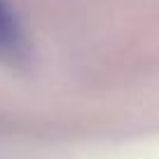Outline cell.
Here are the masks:
<instances>
[{
  "instance_id": "obj_1",
  "label": "cell",
  "mask_w": 159,
  "mask_h": 159,
  "mask_svg": "<svg viewBox=\"0 0 159 159\" xmlns=\"http://www.w3.org/2000/svg\"><path fill=\"white\" fill-rule=\"evenodd\" d=\"M21 47V30L14 12L5 0H0V56H14Z\"/></svg>"
}]
</instances>
